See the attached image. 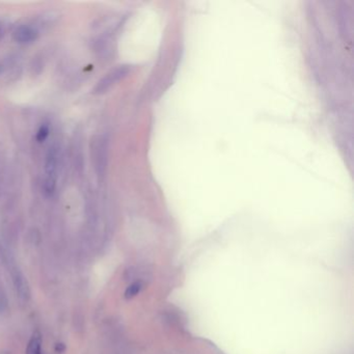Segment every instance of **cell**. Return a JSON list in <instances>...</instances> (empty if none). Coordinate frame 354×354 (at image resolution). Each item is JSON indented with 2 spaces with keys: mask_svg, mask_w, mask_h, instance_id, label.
Returning <instances> with one entry per match:
<instances>
[{
  "mask_svg": "<svg viewBox=\"0 0 354 354\" xmlns=\"http://www.w3.org/2000/svg\"><path fill=\"white\" fill-rule=\"evenodd\" d=\"M49 135V127L47 125L42 126L37 133V140L39 142H43Z\"/></svg>",
  "mask_w": 354,
  "mask_h": 354,
  "instance_id": "obj_6",
  "label": "cell"
},
{
  "mask_svg": "<svg viewBox=\"0 0 354 354\" xmlns=\"http://www.w3.org/2000/svg\"><path fill=\"white\" fill-rule=\"evenodd\" d=\"M142 288V284L141 282H134L132 283L127 289L125 291V297L127 299H131L133 297H135L136 295L140 292Z\"/></svg>",
  "mask_w": 354,
  "mask_h": 354,
  "instance_id": "obj_5",
  "label": "cell"
},
{
  "mask_svg": "<svg viewBox=\"0 0 354 354\" xmlns=\"http://www.w3.org/2000/svg\"><path fill=\"white\" fill-rule=\"evenodd\" d=\"M130 73V66H121L119 68L112 70L111 73H108L105 77L100 80L97 84V87L94 89L95 94H103L108 88H111L116 82H119L126 76Z\"/></svg>",
  "mask_w": 354,
  "mask_h": 354,
  "instance_id": "obj_1",
  "label": "cell"
},
{
  "mask_svg": "<svg viewBox=\"0 0 354 354\" xmlns=\"http://www.w3.org/2000/svg\"><path fill=\"white\" fill-rule=\"evenodd\" d=\"M56 170V153L55 151L50 149L49 154L47 156L46 161V172L48 174V178L53 179V175Z\"/></svg>",
  "mask_w": 354,
  "mask_h": 354,
  "instance_id": "obj_4",
  "label": "cell"
},
{
  "mask_svg": "<svg viewBox=\"0 0 354 354\" xmlns=\"http://www.w3.org/2000/svg\"><path fill=\"white\" fill-rule=\"evenodd\" d=\"M38 37V31L31 27L23 25L14 31V39L20 44H29Z\"/></svg>",
  "mask_w": 354,
  "mask_h": 354,
  "instance_id": "obj_2",
  "label": "cell"
},
{
  "mask_svg": "<svg viewBox=\"0 0 354 354\" xmlns=\"http://www.w3.org/2000/svg\"><path fill=\"white\" fill-rule=\"evenodd\" d=\"M26 354H42V339L39 333H35L31 336Z\"/></svg>",
  "mask_w": 354,
  "mask_h": 354,
  "instance_id": "obj_3",
  "label": "cell"
}]
</instances>
